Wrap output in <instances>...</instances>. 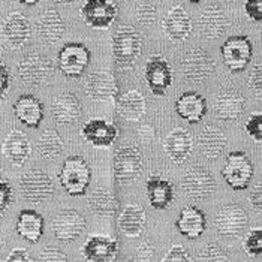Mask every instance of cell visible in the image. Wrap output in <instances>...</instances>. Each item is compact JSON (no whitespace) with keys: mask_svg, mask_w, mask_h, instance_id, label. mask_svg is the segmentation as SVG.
Listing matches in <instances>:
<instances>
[{"mask_svg":"<svg viewBox=\"0 0 262 262\" xmlns=\"http://www.w3.org/2000/svg\"><path fill=\"white\" fill-rule=\"evenodd\" d=\"M111 48L116 64L123 71L132 69L142 53L141 33L134 26L121 24L113 33Z\"/></svg>","mask_w":262,"mask_h":262,"instance_id":"cell-1","label":"cell"},{"mask_svg":"<svg viewBox=\"0 0 262 262\" xmlns=\"http://www.w3.org/2000/svg\"><path fill=\"white\" fill-rule=\"evenodd\" d=\"M142 169H144V162L138 147L126 144L116 150L113 172H114V182L119 186L134 184L141 177Z\"/></svg>","mask_w":262,"mask_h":262,"instance_id":"cell-2","label":"cell"},{"mask_svg":"<svg viewBox=\"0 0 262 262\" xmlns=\"http://www.w3.org/2000/svg\"><path fill=\"white\" fill-rule=\"evenodd\" d=\"M61 187L71 196H82L92 182V169L82 156H69L59 174Z\"/></svg>","mask_w":262,"mask_h":262,"instance_id":"cell-3","label":"cell"},{"mask_svg":"<svg viewBox=\"0 0 262 262\" xmlns=\"http://www.w3.org/2000/svg\"><path fill=\"white\" fill-rule=\"evenodd\" d=\"M20 192L27 202L42 204L53 198L56 186L48 172L42 169H30L21 176Z\"/></svg>","mask_w":262,"mask_h":262,"instance_id":"cell-4","label":"cell"},{"mask_svg":"<svg viewBox=\"0 0 262 262\" xmlns=\"http://www.w3.org/2000/svg\"><path fill=\"white\" fill-rule=\"evenodd\" d=\"M255 176V166L244 151H231L222 168V177L234 190H244Z\"/></svg>","mask_w":262,"mask_h":262,"instance_id":"cell-5","label":"cell"},{"mask_svg":"<svg viewBox=\"0 0 262 262\" xmlns=\"http://www.w3.org/2000/svg\"><path fill=\"white\" fill-rule=\"evenodd\" d=\"M92 59L90 50L81 42H68L57 54L60 72L68 78H80Z\"/></svg>","mask_w":262,"mask_h":262,"instance_id":"cell-6","label":"cell"},{"mask_svg":"<svg viewBox=\"0 0 262 262\" xmlns=\"http://www.w3.org/2000/svg\"><path fill=\"white\" fill-rule=\"evenodd\" d=\"M180 68L186 80L201 84L214 74L216 63L210 56V53H207L205 50L193 48L183 54Z\"/></svg>","mask_w":262,"mask_h":262,"instance_id":"cell-7","label":"cell"},{"mask_svg":"<svg viewBox=\"0 0 262 262\" xmlns=\"http://www.w3.org/2000/svg\"><path fill=\"white\" fill-rule=\"evenodd\" d=\"M249 216L238 204H228L216 213L214 226L219 235L226 238H238L246 232Z\"/></svg>","mask_w":262,"mask_h":262,"instance_id":"cell-8","label":"cell"},{"mask_svg":"<svg viewBox=\"0 0 262 262\" xmlns=\"http://www.w3.org/2000/svg\"><path fill=\"white\" fill-rule=\"evenodd\" d=\"M182 189L187 198L193 201H204L214 193L216 180L207 168L196 165L184 172Z\"/></svg>","mask_w":262,"mask_h":262,"instance_id":"cell-9","label":"cell"},{"mask_svg":"<svg viewBox=\"0 0 262 262\" xmlns=\"http://www.w3.org/2000/svg\"><path fill=\"white\" fill-rule=\"evenodd\" d=\"M222 60L231 72H242L247 68L253 56V45L247 36H229L221 48Z\"/></svg>","mask_w":262,"mask_h":262,"instance_id":"cell-10","label":"cell"},{"mask_svg":"<svg viewBox=\"0 0 262 262\" xmlns=\"http://www.w3.org/2000/svg\"><path fill=\"white\" fill-rule=\"evenodd\" d=\"M119 9L111 0H85L80 9L82 21L98 30H108L117 18Z\"/></svg>","mask_w":262,"mask_h":262,"instance_id":"cell-11","label":"cell"},{"mask_svg":"<svg viewBox=\"0 0 262 262\" xmlns=\"http://www.w3.org/2000/svg\"><path fill=\"white\" fill-rule=\"evenodd\" d=\"M144 78L147 81L150 92L155 96H163L174 80V74H172V68L169 61L161 54L150 56L148 60L145 61Z\"/></svg>","mask_w":262,"mask_h":262,"instance_id":"cell-12","label":"cell"},{"mask_svg":"<svg viewBox=\"0 0 262 262\" xmlns=\"http://www.w3.org/2000/svg\"><path fill=\"white\" fill-rule=\"evenodd\" d=\"M84 92L95 102L114 101L119 95V85L114 72L110 69L93 71L85 80Z\"/></svg>","mask_w":262,"mask_h":262,"instance_id":"cell-13","label":"cell"},{"mask_svg":"<svg viewBox=\"0 0 262 262\" xmlns=\"http://www.w3.org/2000/svg\"><path fill=\"white\" fill-rule=\"evenodd\" d=\"M51 228L54 237L59 242H75L80 238L85 229V219L75 208H63L54 216Z\"/></svg>","mask_w":262,"mask_h":262,"instance_id":"cell-14","label":"cell"},{"mask_svg":"<svg viewBox=\"0 0 262 262\" xmlns=\"http://www.w3.org/2000/svg\"><path fill=\"white\" fill-rule=\"evenodd\" d=\"M18 77L29 85H42L51 78L54 66L51 60L42 54H27L18 63Z\"/></svg>","mask_w":262,"mask_h":262,"instance_id":"cell-15","label":"cell"},{"mask_svg":"<svg viewBox=\"0 0 262 262\" xmlns=\"http://www.w3.org/2000/svg\"><path fill=\"white\" fill-rule=\"evenodd\" d=\"M162 29L171 42L183 43L192 35L193 21L183 6L176 5L166 12L165 18L162 21Z\"/></svg>","mask_w":262,"mask_h":262,"instance_id":"cell-16","label":"cell"},{"mask_svg":"<svg viewBox=\"0 0 262 262\" xmlns=\"http://www.w3.org/2000/svg\"><path fill=\"white\" fill-rule=\"evenodd\" d=\"M81 137L96 148H108L117 140L119 129L105 119H90L81 127Z\"/></svg>","mask_w":262,"mask_h":262,"instance_id":"cell-17","label":"cell"},{"mask_svg":"<svg viewBox=\"0 0 262 262\" xmlns=\"http://www.w3.org/2000/svg\"><path fill=\"white\" fill-rule=\"evenodd\" d=\"M2 36L11 48L18 50L21 47H24L32 36L30 21L27 20V17L23 15L21 12H11L3 20Z\"/></svg>","mask_w":262,"mask_h":262,"instance_id":"cell-18","label":"cell"},{"mask_svg":"<svg viewBox=\"0 0 262 262\" xmlns=\"http://www.w3.org/2000/svg\"><path fill=\"white\" fill-rule=\"evenodd\" d=\"M228 26H229V20H228L226 14L221 8H217L214 5L207 6L196 20L200 36L208 40L222 38L226 33Z\"/></svg>","mask_w":262,"mask_h":262,"instance_id":"cell-19","label":"cell"},{"mask_svg":"<svg viewBox=\"0 0 262 262\" xmlns=\"http://www.w3.org/2000/svg\"><path fill=\"white\" fill-rule=\"evenodd\" d=\"M119 255V242L105 235H90L82 246V256L90 262H113Z\"/></svg>","mask_w":262,"mask_h":262,"instance_id":"cell-20","label":"cell"},{"mask_svg":"<svg viewBox=\"0 0 262 262\" xmlns=\"http://www.w3.org/2000/svg\"><path fill=\"white\" fill-rule=\"evenodd\" d=\"M196 145L204 158L214 161V159H219L225 153L228 147V138L222 129L207 124L198 132Z\"/></svg>","mask_w":262,"mask_h":262,"instance_id":"cell-21","label":"cell"},{"mask_svg":"<svg viewBox=\"0 0 262 262\" xmlns=\"http://www.w3.org/2000/svg\"><path fill=\"white\" fill-rule=\"evenodd\" d=\"M163 150L176 165H182L187 161V158L190 156V153L193 150L192 134L184 127L172 129L165 138Z\"/></svg>","mask_w":262,"mask_h":262,"instance_id":"cell-22","label":"cell"},{"mask_svg":"<svg viewBox=\"0 0 262 262\" xmlns=\"http://www.w3.org/2000/svg\"><path fill=\"white\" fill-rule=\"evenodd\" d=\"M2 155L14 166H23L32 155V144L27 135L23 130L12 129L2 144Z\"/></svg>","mask_w":262,"mask_h":262,"instance_id":"cell-23","label":"cell"},{"mask_svg":"<svg viewBox=\"0 0 262 262\" xmlns=\"http://www.w3.org/2000/svg\"><path fill=\"white\" fill-rule=\"evenodd\" d=\"M176 226L183 237L189 240H198L207 229V217L198 207L187 205L180 211Z\"/></svg>","mask_w":262,"mask_h":262,"instance_id":"cell-24","label":"cell"},{"mask_svg":"<svg viewBox=\"0 0 262 262\" xmlns=\"http://www.w3.org/2000/svg\"><path fill=\"white\" fill-rule=\"evenodd\" d=\"M244 106L246 99L238 92H223L214 101V116L223 123H234L242 117Z\"/></svg>","mask_w":262,"mask_h":262,"instance_id":"cell-25","label":"cell"},{"mask_svg":"<svg viewBox=\"0 0 262 262\" xmlns=\"http://www.w3.org/2000/svg\"><path fill=\"white\" fill-rule=\"evenodd\" d=\"M36 26H38V33L42 40L50 45L60 42L64 29H66L64 21L59 14V11L54 8L43 9L36 20Z\"/></svg>","mask_w":262,"mask_h":262,"instance_id":"cell-26","label":"cell"},{"mask_svg":"<svg viewBox=\"0 0 262 262\" xmlns=\"http://www.w3.org/2000/svg\"><path fill=\"white\" fill-rule=\"evenodd\" d=\"M176 113L187 123H198L207 114V101L198 92H184L176 102Z\"/></svg>","mask_w":262,"mask_h":262,"instance_id":"cell-27","label":"cell"},{"mask_svg":"<svg viewBox=\"0 0 262 262\" xmlns=\"http://www.w3.org/2000/svg\"><path fill=\"white\" fill-rule=\"evenodd\" d=\"M81 114V103L74 93H60L51 102V116L59 124H71L78 120Z\"/></svg>","mask_w":262,"mask_h":262,"instance_id":"cell-28","label":"cell"},{"mask_svg":"<svg viewBox=\"0 0 262 262\" xmlns=\"http://www.w3.org/2000/svg\"><path fill=\"white\" fill-rule=\"evenodd\" d=\"M14 114L24 126L36 129L43 119V105L33 95H21L14 103Z\"/></svg>","mask_w":262,"mask_h":262,"instance_id":"cell-29","label":"cell"},{"mask_svg":"<svg viewBox=\"0 0 262 262\" xmlns=\"http://www.w3.org/2000/svg\"><path fill=\"white\" fill-rule=\"evenodd\" d=\"M147 223V213L140 204H129L121 210L119 216V229L127 238H137L144 232Z\"/></svg>","mask_w":262,"mask_h":262,"instance_id":"cell-30","label":"cell"},{"mask_svg":"<svg viewBox=\"0 0 262 262\" xmlns=\"http://www.w3.org/2000/svg\"><path fill=\"white\" fill-rule=\"evenodd\" d=\"M147 196L153 208L166 210L174 201V186L172 183L161 176H150L145 183Z\"/></svg>","mask_w":262,"mask_h":262,"instance_id":"cell-31","label":"cell"},{"mask_svg":"<svg viewBox=\"0 0 262 262\" xmlns=\"http://www.w3.org/2000/svg\"><path fill=\"white\" fill-rule=\"evenodd\" d=\"M117 113L126 121L141 120L147 111V102L138 90H127L117 99Z\"/></svg>","mask_w":262,"mask_h":262,"instance_id":"cell-32","label":"cell"},{"mask_svg":"<svg viewBox=\"0 0 262 262\" xmlns=\"http://www.w3.org/2000/svg\"><path fill=\"white\" fill-rule=\"evenodd\" d=\"M15 229L17 234L26 242L38 243L43 234V217L36 210H23L18 214Z\"/></svg>","mask_w":262,"mask_h":262,"instance_id":"cell-33","label":"cell"},{"mask_svg":"<svg viewBox=\"0 0 262 262\" xmlns=\"http://www.w3.org/2000/svg\"><path fill=\"white\" fill-rule=\"evenodd\" d=\"M87 202L90 211L99 217H113L119 208L114 192L102 186L92 190V193L87 198Z\"/></svg>","mask_w":262,"mask_h":262,"instance_id":"cell-34","label":"cell"},{"mask_svg":"<svg viewBox=\"0 0 262 262\" xmlns=\"http://www.w3.org/2000/svg\"><path fill=\"white\" fill-rule=\"evenodd\" d=\"M38 151L47 161L57 159L63 151V140L56 129H45L38 138Z\"/></svg>","mask_w":262,"mask_h":262,"instance_id":"cell-35","label":"cell"},{"mask_svg":"<svg viewBox=\"0 0 262 262\" xmlns=\"http://www.w3.org/2000/svg\"><path fill=\"white\" fill-rule=\"evenodd\" d=\"M243 249L249 258H259L262 255V228H253L247 232L243 242Z\"/></svg>","mask_w":262,"mask_h":262,"instance_id":"cell-36","label":"cell"},{"mask_svg":"<svg viewBox=\"0 0 262 262\" xmlns=\"http://www.w3.org/2000/svg\"><path fill=\"white\" fill-rule=\"evenodd\" d=\"M159 17V8L151 0L144 2L137 8V21L142 27H153Z\"/></svg>","mask_w":262,"mask_h":262,"instance_id":"cell-37","label":"cell"},{"mask_svg":"<svg viewBox=\"0 0 262 262\" xmlns=\"http://www.w3.org/2000/svg\"><path fill=\"white\" fill-rule=\"evenodd\" d=\"M200 261H229V256L221 244L210 243L201 250Z\"/></svg>","mask_w":262,"mask_h":262,"instance_id":"cell-38","label":"cell"},{"mask_svg":"<svg viewBox=\"0 0 262 262\" xmlns=\"http://www.w3.org/2000/svg\"><path fill=\"white\" fill-rule=\"evenodd\" d=\"M246 132L258 142H262V113L261 111H256V113H252L250 117L246 121V126H244Z\"/></svg>","mask_w":262,"mask_h":262,"instance_id":"cell-39","label":"cell"},{"mask_svg":"<svg viewBox=\"0 0 262 262\" xmlns=\"http://www.w3.org/2000/svg\"><path fill=\"white\" fill-rule=\"evenodd\" d=\"M12 201H14V192L11 184L0 177V216L5 214V211L9 208Z\"/></svg>","mask_w":262,"mask_h":262,"instance_id":"cell-40","label":"cell"},{"mask_svg":"<svg viewBox=\"0 0 262 262\" xmlns=\"http://www.w3.org/2000/svg\"><path fill=\"white\" fill-rule=\"evenodd\" d=\"M249 89H250V92L259 99L262 95V66L261 63L258 61L255 66H253V69H252V72H250V77H249Z\"/></svg>","mask_w":262,"mask_h":262,"instance_id":"cell-41","label":"cell"},{"mask_svg":"<svg viewBox=\"0 0 262 262\" xmlns=\"http://www.w3.org/2000/svg\"><path fill=\"white\" fill-rule=\"evenodd\" d=\"M39 259L45 262H66L69 258H68V255L61 249H59V247H56V246H47L45 249H42Z\"/></svg>","mask_w":262,"mask_h":262,"instance_id":"cell-42","label":"cell"},{"mask_svg":"<svg viewBox=\"0 0 262 262\" xmlns=\"http://www.w3.org/2000/svg\"><path fill=\"white\" fill-rule=\"evenodd\" d=\"M244 12L249 20L253 23L262 21V0H246L244 2Z\"/></svg>","mask_w":262,"mask_h":262,"instance_id":"cell-43","label":"cell"},{"mask_svg":"<svg viewBox=\"0 0 262 262\" xmlns=\"http://www.w3.org/2000/svg\"><path fill=\"white\" fill-rule=\"evenodd\" d=\"M163 261L165 262H168V261L189 262V261H192V258H190V255L187 253V250H186L183 246H180V244H176V246H172V247L168 250V253L165 255Z\"/></svg>","mask_w":262,"mask_h":262,"instance_id":"cell-44","label":"cell"},{"mask_svg":"<svg viewBox=\"0 0 262 262\" xmlns=\"http://www.w3.org/2000/svg\"><path fill=\"white\" fill-rule=\"evenodd\" d=\"M155 253H156V249L153 246V243L150 240H145L140 244L138 250H137V259L138 261H151L155 259Z\"/></svg>","mask_w":262,"mask_h":262,"instance_id":"cell-45","label":"cell"},{"mask_svg":"<svg viewBox=\"0 0 262 262\" xmlns=\"http://www.w3.org/2000/svg\"><path fill=\"white\" fill-rule=\"evenodd\" d=\"M249 204H250V207H252L253 210H256L258 213H261V210H262L261 182H258L255 186H253V189H252V192H250V195H249Z\"/></svg>","mask_w":262,"mask_h":262,"instance_id":"cell-46","label":"cell"},{"mask_svg":"<svg viewBox=\"0 0 262 262\" xmlns=\"http://www.w3.org/2000/svg\"><path fill=\"white\" fill-rule=\"evenodd\" d=\"M11 85V74L8 66L0 60V99L5 98V95L8 93Z\"/></svg>","mask_w":262,"mask_h":262,"instance_id":"cell-47","label":"cell"},{"mask_svg":"<svg viewBox=\"0 0 262 262\" xmlns=\"http://www.w3.org/2000/svg\"><path fill=\"white\" fill-rule=\"evenodd\" d=\"M137 134H138V140L142 142V144H151L153 140H155V137H156V130H155V127L151 126V124H141L140 127H138V130H137Z\"/></svg>","mask_w":262,"mask_h":262,"instance_id":"cell-48","label":"cell"},{"mask_svg":"<svg viewBox=\"0 0 262 262\" xmlns=\"http://www.w3.org/2000/svg\"><path fill=\"white\" fill-rule=\"evenodd\" d=\"M6 261L9 262H30L33 261V258L29 255V252L27 250H24V249H14L9 255H8V258H6Z\"/></svg>","mask_w":262,"mask_h":262,"instance_id":"cell-49","label":"cell"},{"mask_svg":"<svg viewBox=\"0 0 262 262\" xmlns=\"http://www.w3.org/2000/svg\"><path fill=\"white\" fill-rule=\"evenodd\" d=\"M54 3H57V5H63V6H69V5H74V3H77L78 0H53Z\"/></svg>","mask_w":262,"mask_h":262,"instance_id":"cell-50","label":"cell"},{"mask_svg":"<svg viewBox=\"0 0 262 262\" xmlns=\"http://www.w3.org/2000/svg\"><path fill=\"white\" fill-rule=\"evenodd\" d=\"M21 5H26V6H33V5H36L39 0H18Z\"/></svg>","mask_w":262,"mask_h":262,"instance_id":"cell-51","label":"cell"},{"mask_svg":"<svg viewBox=\"0 0 262 262\" xmlns=\"http://www.w3.org/2000/svg\"><path fill=\"white\" fill-rule=\"evenodd\" d=\"M187 2H190V3H200L201 0H187Z\"/></svg>","mask_w":262,"mask_h":262,"instance_id":"cell-52","label":"cell"},{"mask_svg":"<svg viewBox=\"0 0 262 262\" xmlns=\"http://www.w3.org/2000/svg\"><path fill=\"white\" fill-rule=\"evenodd\" d=\"M222 2H234V0H222Z\"/></svg>","mask_w":262,"mask_h":262,"instance_id":"cell-53","label":"cell"}]
</instances>
